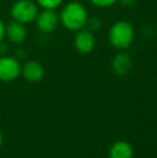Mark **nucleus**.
Masks as SVG:
<instances>
[{
  "mask_svg": "<svg viewBox=\"0 0 157 158\" xmlns=\"http://www.w3.org/2000/svg\"><path fill=\"white\" fill-rule=\"evenodd\" d=\"M61 23L69 30H79L87 23V13L81 3L71 2L64 8L60 14Z\"/></svg>",
  "mask_w": 157,
  "mask_h": 158,
  "instance_id": "nucleus-1",
  "label": "nucleus"
},
{
  "mask_svg": "<svg viewBox=\"0 0 157 158\" xmlns=\"http://www.w3.org/2000/svg\"><path fill=\"white\" fill-rule=\"evenodd\" d=\"M109 38L115 48H126L134 40V28L127 22H118L112 26Z\"/></svg>",
  "mask_w": 157,
  "mask_h": 158,
  "instance_id": "nucleus-2",
  "label": "nucleus"
},
{
  "mask_svg": "<svg viewBox=\"0 0 157 158\" xmlns=\"http://www.w3.org/2000/svg\"><path fill=\"white\" fill-rule=\"evenodd\" d=\"M37 6L30 0H19L12 6V16L19 23H28L34 21L37 17Z\"/></svg>",
  "mask_w": 157,
  "mask_h": 158,
  "instance_id": "nucleus-3",
  "label": "nucleus"
},
{
  "mask_svg": "<svg viewBox=\"0 0 157 158\" xmlns=\"http://www.w3.org/2000/svg\"><path fill=\"white\" fill-rule=\"evenodd\" d=\"M21 72V66L19 61L12 57L0 58V80L12 81L16 79Z\"/></svg>",
  "mask_w": 157,
  "mask_h": 158,
  "instance_id": "nucleus-4",
  "label": "nucleus"
},
{
  "mask_svg": "<svg viewBox=\"0 0 157 158\" xmlns=\"http://www.w3.org/2000/svg\"><path fill=\"white\" fill-rule=\"evenodd\" d=\"M59 17L53 9H45L37 19V25L42 32H51L58 25Z\"/></svg>",
  "mask_w": 157,
  "mask_h": 158,
  "instance_id": "nucleus-5",
  "label": "nucleus"
},
{
  "mask_svg": "<svg viewBox=\"0 0 157 158\" xmlns=\"http://www.w3.org/2000/svg\"><path fill=\"white\" fill-rule=\"evenodd\" d=\"M74 44L79 52L81 53H89L94 48L95 45V38L92 32L88 30H81L76 35Z\"/></svg>",
  "mask_w": 157,
  "mask_h": 158,
  "instance_id": "nucleus-6",
  "label": "nucleus"
},
{
  "mask_svg": "<svg viewBox=\"0 0 157 158\" xmlns=\"http://www.w3.org/2000/svg\"><path fill=\"white\" fill-rule=\"evenodd\" d=\"M23 74L28 81L38 82L43 77L44 70L38 61H28L23 68Z\"/></svg>",
  "mask_w": 157,
  "mask_h": 158,
  "instance_id": "nucleus-7",
  "label": "nucleus"
},
{
  "mask_svg": "<svg viewBox=\"0 0 157 158\" xmlns=\"http://www.w3.org/2000/svg\"><path fill=\"white\" fill-rule=\"evenodd\" d=\"M132 148L125 141L116 142L110 150V158H132Z\"/></svg>",
  "mask_w": 157,
  "mask_h": 158,
  "instance_id": "nucleus-8",
  "label": "nucleus"
},
{
  "mask_svg": "<svg viewBox=\"0 0 157 158\" xmlns=\"http://www.w3.org/2000/svg\"><path fill=\"white\" fill-rule=\"evenodd\" d=\"M130 67H131V60L129 56L124 53L118 54L112 61V68L114 72L118 73V75H125L129 71Z\"/></svg>",
  "mask_w": 157,
  "mask_h": 158,
  "instance_id": "nucleus-9",
  "label": "nucleus"
},
{
  "mask_svg": "<svg viewBox=\"0 0 157 158\" xmlns=\"http://www.w3.org/2000/svg\"><path fill=\"white\" fill-rule=\"evenodd\" d=\"M8 37L14 43H21L26 38V29L19 22H12L8 26Z\"/></svg>",
  "mask_w": 157,
  "mask_h": 158,
  "instance_id": "nucleus-10",
  "label": "nucleus"
},
{
  "mask_svg": "<svg viewBox=\"0 0 157 158\" xmlns=\"http://www.w3.org/2000/svg\"><path fill=\"white\" fill-rule=\"evenodd\" d=\"M63 0H38V2L45 9H55L61 3Z\"/></svg>",
  "mask_w": 157,
  "mask_h": 158,
  "instance_id": "nucleus-11",
  "label": "nucleus"
},
{
  "mask_svg": "<svg viewBox=\"0 0 157 158\" xmlns=\"http://www.w3.org/2000/svg\"><path fill=\"white\" fill-rule=\"evenodd\" d=\"M90 1L98 6H108L113 4L114 2L118 1V0H90Z\"/></svg>",
  "mask_w": 157,
  "mask_h": 158,
  "instance_id": "nucleus-12",
  "label": "nucleus"
},
{
  "mask_svg": "<svg viewBox=\"0 0 157 158\" xmlns=\"http://www.w3.org/2000/svg\"><path fill=\"white\" fill-rule=\"evenodd\" d=\"M88 26L90 27V29H99V27H100V22L96 19H92L88 22Z\"/></svg>",
  "mask_w": 157,
  "mask_h": 158,
  "instance_id": "nucleus-13",
  "label": "nucleus"
},
{
  "mask_svg": "<svg viewBox=\"0 0 157 158\" xmlns=\"http://www.w3.org/2000/svg\"><path fill=\"white\" fill-rule=\"evenodd\" d=\"M4 35V26L3 24H2V22L0 21V41H1V39L3 38Z\"/></svg>",
  "mask_w": 157,
  "mask_h": 158,
  "instance_id": "nucleus-14",
  "label": "nucleus"
},
{
  "mask_svg": "<svg viewBox=\"0 0 157 158\" xmlns=\"http://www.w3.org/2000/svg\"><path fill=\"white\" fill-rule=\"evenodd\" d=\"M121 2L124 4H126V6H131V4L134 2V0H121Z\"/></svg>",
  "mask_w": 157,
  "mask_h": 158,
  "instance_id": "nucleus-15",
  "label": "nucleus"
},
{
  "mask_svg": "<svg viewBox=\"0 0 157 158\" xmlns=\"http://www.w3.org/2000/svg\"><path fill=\"white\" fill-rule=\"evenodd\" d=\"M2 144V135H1V131H0V146Z\"/></svg>",
  "mask_w": 157,
  "mask_h": 158,
  "instance_id": "nucleus-16",
  "label": "nucleus"
}]
</instances>
